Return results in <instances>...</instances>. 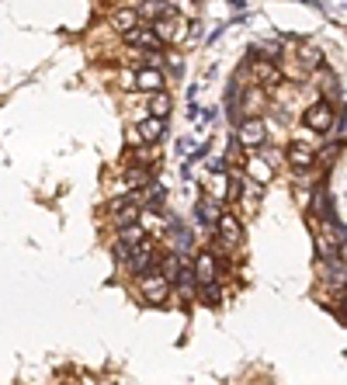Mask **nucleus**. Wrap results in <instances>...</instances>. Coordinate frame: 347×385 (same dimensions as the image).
Wrapping results in <instances>:
<instances>
[{
    "label": "nucleus",
    "mask_w": 347,
    "mask_h": 385,
    "mask_svg": "<svg viewBox=\"0 0 347 385\" xmlns=\"http://www.w3.org/2000/svg\"><path fill=\"white\" fill-rule=\"evenodd\" d=\"M139 132H142V139L153 146V142H160L164 135H167V118H157V115H146L142 122H135Z\"/></svg>",
    "instance_id": "nucleus-18"
},
{
    "label": "nucleus",
    "mask_w": 347,
    "mask_h": 385,
    "mask_svg": "<svg viewBox=\"0 0 347 385\" xmlns=\"http://www.w3.org/2000/svg\"><path fill=\"white\" fill-rule=\"evenodd\" d=\"M135 90L139 94H160V90H167L164 70L160 66H139L135 70Z\"/></svg>",
    "instance_id": "nucleus-13"
},
{
    "label": "nucleus",
    "mask_w": 347,
    "mask_h": 385,
    "mask_svg": "<svg viewBox=\"0 0 347 385\" xmlns=\"http://www.w3.org/2000/svg\"><path fill=\"white\" fill-rule=\"evenodd\" d=\"M198 299L205 302V305H212V309H219V305L226 302V292H222V281H212V285H202V288H198Z\"/></svg>",
    "instance_id": "nucleus-21"
},
{
    "label": "nucleus",
    "mask_w": 347,
    "mask_h": 385,
    "mask_svg": "<svg viewBox=\"0 0 347 385\" xmlns=\"http://www.w3.org/2000/svg\"><path fill=\"white\" fill-rule=\"evenodd\" d=\"M153 28H157V35L164 39V45H181L191 39V21L181 14V11H171V14H164V18H157V21H150Z\"/></svg>",
    "instance_id": "nucleus-5"
},
{
    "label": "nucleus",
    "mask_w": 347,
    "mask_h": 385,
    "mask_svg": "<svg viewBox=\"0 0 347 385\" xmlns=\"http://www.w3.org/2000/svg\"><path fill=\"white\" fill-rule=\"evenodd\" d=\"M229 7H233V11H243V7H247V0H229Z\"/></svg>",
    "instance_id": "nucleus-29"
},
{
    "label": "nucleus",
    "mask_w": 347,
    "mask_h": 385,
    "mask_svg": "<svg viewBox=\"0 0 347 385\" xmlns=\"http://www.w3.org/2000/svg\"><path fill=\"white\" fill-rule=\"evenodd\" d=\"M171 70H174V73H181V70H184V59H181L177 52H171Z\"/></svg>",
    "instance_id": "nucleus-28"
},
{
    "label": "nucleus",
    "mask_w": 347,
    "mask_h": 385,
    "mask_svg": "<svg viewBox=\"0 0 347 385\" xmlns=\"http://www.w3.org/2000/svg\"><path fill=\"white\" fill-rule=\"evenodd\" d=\"M191 264H195V281H198V288H202V285H212V281H222L226 260H222L212 247H202L198 254L191 257Z\"/></svg>",
    "instance_id": "nucleus-6"
},
{
    "label": "nucleus",
    "mask_w": 347,
    "mask_h": 385,
    "mask_svg": "<svg viewBox=\"0 0 347 385\" xmlns=\"http://www.w3.org/2000/svg\"><path fill=\"white\" fill-rule=\"evenodd\" d=\"M334 139H341V142L347 139V104L337 108V118H334Z\"/></svg>",
    "instance_id": "nucleus-23"
},
{
    "label": "nucleus",
    "mask_w": 347,
    "mask_h": 385,
    "mask_svg": "<svg viewBox=\"0 0 347 385\" xmlns=\"http://www.w3.org/2000/svg\"><path fill=\"white\" fill-rule=\"evenodd\" d=\"M240 205H243V212H257V209H260V184L247 181V191H243Z\"/></svg>",
    "instance_id": "nucleus-22"
},
{
    "label": "nucleus",
    "mask_w": 347,
    "mask_h": 385,
    "mask_svg": "<svg viewBox=\"0 0 347 385\" xmlns=\"http://www.w3.org/2000/svg\"><path fill=\"white\" fill-rule=\"evenodd\" d=\"M296 4H305V7H312V11L327 14V4H323V0H296Z\"/></svg>",
    "instance_id": "nucleus-27"
},
{
    "label": "nucleus",
    "mask_w": 347,
    "mask_h": 385,
    "mask_svg": "<svg viewBox=\"0 0 347 385\" xmlns=\"http://www.w3.org/2000/svg\"><path fill=\"white\" fill-rule=\"evenodd\" d=\"M292 59L299 63V73H303V77H312L316 70L327 66V52L316 49V45H299V49L292 52Z\"/></svg>",
    "instance_id": "nucleus-12"
},
{
    "label": "nucleus",
    "mask_w": 347,
    "mask_h": 385,
    "mask_svg": "<svg viewBox=\"0 0 347 385\" xmlns=\"http://www.w3.org/2000/svg\"><path fill=\"white\" fill-rule=\"evenodd\" d=\"M243 177L254 181V184H260V188H267V184L274 181V167L267 164V157H260V153H247V160H243Z\"/></svg>",
    "instance_id": "nucleus-11"
},
{
    "label": "nucleus",
    "mask_w": 347,
    "mask_h": 385,
    "mask_svg": "<svg viewBox=\"0 0 347 385\" xmlns=\"http://www.w3.org/2000/svg\"><path fill=\"white\" fill-rule=\"evenodd\" d=\"M142 18H139V11L132 7V4H126V7H115L111 14H108V25H111V32H118V35H126L129 28H135Z\"/></svg>",
    "instance_id": "nucleus-16"
},
{
    "label": "nucleus",
    "mask_w": 347,
    "mask_h": 385,
    "mask_svg": "<svg viewBox=\"0 0 347 385\" xmlns=\"http://www.w3.org/2000/svg\"><path fill=\"white\" fill-rule=\"evenodd\" d=\"M250 66V80L264 90H271V87H281V63H274V59H250L247 63Z\"/></svg>",
    "instance_id": "nucleus-10"
},
{
    "label": "nucleus",
    "mask_w": 347,
    "mask_h": 385,
    "mask_svg": "<svg viewBox=\"0 0 347 385\" xmlns=\"http://www.w3.org/2000/svg\"><path fill=\"white\" fill-rule=\"evenodd\" d=\"M312 80H316V90H319V97H327V101H334L337 94H341V80H337V73L330 70V66H323V70H316L312 73Z\"/></svg>",
    "instance_id": "nucleus-17"
},
{
    "label": "nucleus",
    "mask_w": 347,
    "mask_h": 385,
    "mask_svg": "<svg viewBox=\"0 0 347 385\" xmlns=\"http://www.w3.org/2000/svg\"><path fill=\"white\" fill-rule=\"evenodd\" d=\"M122 42L129 45V49H150V52H160V49H164V39L157 35V28H153L150 21H139L135 28H129V32L122 35Z\"/></svg>",
    "instance_id": "nucleus-9"
},
{
    "label": "nucleus",
    "mask_w": 347,
    "mask_h": 385,
    "mask_svg": "<svg viewBox=\"0 0 347 385\" xmlns=\"http://www.w3.org/2000/svg\"><path fill=\"white\" fill-rule=\"evenodd\" d=\"M212 233H216V243L226 254H240V250H243V219H240V215L222 212Z\"/></svg>",
    "instance_id": "nucleus-4"
},
{
    "label": "nucleus",
    "mask_w": 347,
    "mask_h": 385,
    "mask_svg": "<svg viewBox=\"0 0 347 385\" xmlns=\"http://www.w3.org/2000/svg\"><path fill=\"white\" fill-rule=\"evenodd\" d=\"M164 260V250H157V243H150V240H142L135 250H132L129 264H126V271H129L132 278H142L146 271H153L157 264Z\"/></svg>",
    "instance_id": "nucleus-7"
},
{
    "label": "nucleus",
    "mask_w": 347,
    "mask_h": 385,
    "mask_svg": "<svg viewBox=\"0 0 347 385\" xmlns=\"http://www.w3.org/2000/svg\"><path fill=\"white\" fill-rule=\"evenodd\" d=\"M146 111H150V115H157V118H167V122H171L174 97L167 94V90H160V94H150V101H146Z\"/></svg>",
    "instance_id": "nucleus-19"
},
{
    "label": "nucleus",
    "mask_w": 347,
    "mask_h": 385,
    "mask_svg": "<svg viewBox=\"0 0 347 385\" xmlns=\"http://www.w3.org/2000/svg\"><path fill=\"white\" fill-rule=\"evenodd\" d=\"M126 146H129V149H139V146H146V139H142L139 126H126Z\"/></svg>",
    "instance_id": "nucleus-24"
},
{
    "label": "nucleus",
    "mask_w": 347,
    "mask_h": 385,
    "mask_svg": "<svg viewBox=\"0 0 347 385\" xmlns=\"http://www.w3.org/2000/svg\"><path fill=\"white\" fill-rule=\"evenodd\" d=\"M202 195L216 198V202H229V171H209L205 184H202Z\"/></svg>",
    "instance_id": "nucleus-15"
},
{
    "label": "nucleus",
    "mask_w": 347,
    "mask_h": 385,
    "mask_svg": "<svg viewBox=\"0 0 347 385\" xmlns=\"http://www.w3.org/2000/svg\"><path fill=\"white\" fill-rule=\"evenodd\" d=\"M334 118H337V104L327 101V97H312L303 108V128H309L312 135L334 132Z\"/></svg>",
    "instance_id": "nucleus-1"
},
{
    "label": "nucleus",
    "mask_w": 347,
    "mask_h": 385,
    "mask_svg": "<svg viewBox=\"0 0 347 385\" xmlns=\"http://www.w3.org/2000/svg\"><path fill=\"white\" fill-rule=\"evenodd\" d=\"M233 139H236V146L243 153H260L267 146V122L260 115H247V118L236 122V135Z\"/></svg>",
    "instance_id": "nucleus-2"
},
{
    "label": "nucleus",
    "mask_w": 347,
    "mask_h": 385,
    "mask_svg": "<svg viewBox=\"0 0 347 385\" xmlns=\"http://www.w3.org/2000/svg\"><path fill=\"white\" fill-rule=\"evenodd\" d=\"M316 142H319V139H292V142H288L285 160H288V167H292L296 173L309 171V167L319 164V160H316Z\"/></svg>",
    "instance_id": "nucleus-8"
},
{
    "label": "nucleus",
    "mask_w": 347,
    "mask_h": 385,
    "mask_svg": "<svg viewBox=\"0 0 347 385\" xmlns=\"http://www.w3.org/2000/svg\"><path fill=\"white\" fill-rule=\"evenodd\" d=\"M219 215H222V202H216V198H209V195H198V198H195V226L216 229Z\"/></svg>",
    "instance_id": "nucleus-14"
},
{
    "label": "nucleus",
    "mask_w": 347,
    "mask_h": 385,
    "mask_svg": "<svg viewBox=\"0 0 347 385\" xmlns=\"http://www.w3.org/2000/svg\"><path fill=\"white\" fill-rule=\"evenodd\" d=\"M205 171H229V160H226V157H212V160L205 164Z\"/></svg>",
    "instance_id": "nucleus-26"
},
{
    "label": "nucleus",
    "mask_w": 347,
    "mask_h": 385,
    "mask_svg": "<svg viewBox=\"0 0 347 385\" xmlns=\"http://www.w3.org/2000/svg\"><path fill=\"white\" fill-rule=\"evenodd\" d=\"M115 240H118V243H126V247H139V243L146 240V226H142V222L122 226V229H115Z\"/></svg>",
    "instance_id": "nucleus-20"
},
{
    "label": "nucleus",
    "mask_w": 347,
    "mask_h": 385,
    "mask_svg": "<svg viewBox=\"0 0 347 385\" xmlns=\"http://www.w3.org/2000/svg\"><path fill=\"white\" fill-rule=\"evenodd\" d=\"M118 90H135V66L118 73Z\"/></svg>",
    "instance_id": "nucleus-25"
},
{
    "label": "nucleus",
    "mask_w": 347,
    "mask_h": 385,
    "mask_svg": "<svg viewBox=\"0 0 347 385\" xmlns=\"http://www.w3.org/2000/svg\"><path fill=\"white\" fill-rule=\"evenodd\" d=\"M171 295H174V281L164 274V267H160V264L139 278V299H142V302H150V305H164Z\"/></svg>",
    "instance_id": "nucleus-3"
}]
</instances>
